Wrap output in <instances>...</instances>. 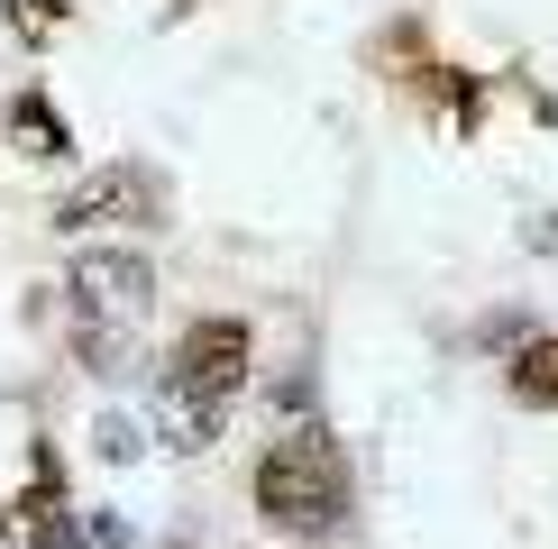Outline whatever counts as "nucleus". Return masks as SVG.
<instances>
[{
	"label": "nucleus",
	"instance_id": "f257e3e1",
	"mask_svg": "<svg viewBox=\"0 0 558 549\" xmlns=\"http://www.w3.org/2000/svg\"><path fill=\"white\" fill-rule=\"evenodd\" d=\"M257 513L275 532H293V540L348 522V457H339L330 430H284V440L257 457Z\"/></svg>",
	"mask_w": 558,
	"mask_h": 549
},
{
	"label": "nucleus",
	"instance_id": "f03ea898",
	"mask_svg": "<svg viewBox=\"0 0 558 549\" xmlns=\"http://www.w3.org/2000/svg\"><path fill=\"white\" fill-rule=\"evenodd\" d=\"M156 303V266L137 257V247H83L74 257V312L92 320V330H137Z\"/></svg>",
	"mask_w": 558,
	"mask_h": 549
},
{
	"label": "nucleus",
	"instance_id": "7ed1b4c3",
	"mask_svg": "<svg viewBox=\"0 0 558 549\" xmlns=\"http://www.w3.org/2000/svg\"><path fill=\"white\" fill-rule=\"evenodd\" d=\"M247 357H257V339H247V320H229V312H211V320H193V330L174 339V394H193V403H229L247 385Z\"/></svg>",
	"mask_w": 558,
	"mask_h": 549
},
{
	"label": "nucleus",
	"instance_id": "20e7f679",
	"mask_svg": "<svg viewBox=\"0 0 558 549\" xmlns=\"http://www.w3.org/2000/svg\"><path fill=\"white\" fill-rule=\"evenodd\" d=\"M101 220L156 229V220H166V183H156L147 166H101V174H83L74 193L56 202V229H101Z\"/></svg>",
	"mask_w": 558,
	"mask_h": 549
},
{
	"label": "nucleus",
	"instance_id": "39448f33",
	"mask_svg": "<svg viewBox=\"0 0 558 549\" xmlns=\"http://www.w3.org/2000/svg\"><path fill=\"white\" fill-rule=\"evenodd\" d=\"M0 522L19 532V549H83V522L64 513V467H56V449H37L28 486L0 503Z\"/></svg>",
	"mask_w": 558,
	"mask_h": 549
},
{
	"label": "nucleus",
	"instance_id": "423d86ee",
	"mask_svg": "<svg viewBox=\"0 0 558 549\" xmlns=\"http://www.w3.org/2000/svg\"><path fill=\"white\" fill-rule=\"evenodd\" d=\"M10 147L28 156V166H56V156H74V129L56 120L46 91H19V101H10Z\"/></svg>",
	"mask_w": 558,
	"mask_h": 549
},
{
	"label": "nucleus",
	"instance_id": "0eeeda50",
	"mask_svg": "<svg viewBox=\"0 0 558 549\" xmlns=\"http://www.w3.org/2000/svg\"><path fill=\"white\" fill-rule=\"evenodd\" d=\"M156 422H166V440H174V449H211V440H220V412H211V403H193V394H174V385L156 394Z\"/></svg>",
	"mask_w": 558,
	"mask_h": 549
},
{
	"label": "nucleus",
	"instance_id": "6e6552de",
	"mask_svg": "<svg viewBox=\"0 0 558 549\" xmlns=\"http://www.w3.org/2000/svg\"><path fill=\"white\" fill-rule=\"evenodd\" d=\"M0 19H10L19 46H56L64 28H74V0H0Z\"/></svg>",
	"mask_w": 558,
	"mask_h": 549
},
{
	"label": "nucleus",
	"instance_id": "1a4fd4ad",
	"mask_svg": "<svg viewBox=\"0 0 558 549\" xmlns=\"http://www.w3.org/2000/svg\"><path fill=\"white\" fill-rule=\"evenodd\" d=\"M513 394H522V403H558V330L531 339V349L513 357Z\"/></svg>",
	"mask_w": 558,
	"mask_h": 549
},
{
	"label": "nucleus",
	"instance_id": "9d476101",
	"mask_svg": "<svg viewBox=\"0 0 558 549\" xmlns=\"http://www.w3.org/2000/svg\"><path fill=\"white\" fill-rule=\"evenodd\" d=\"M137 449H147V440H137L129 422H101V457H137Z\"/></svg>",
	"mask_w": 558,
	"mask_h": 549
},
{
	"label": "nucleus",
	"instance_id": "9b49d317",
	"mask_svg": "<svg viewBox=\"0 0 558 549\" xmlns=\"http://www.w3.org/2000/svg\"><path fill=\"white\" fill-rule=\"evenodd\" d=\"M0 549H19V532H10V522H0Z\"/></svg>",
	"mask_w": 558,
	"mask_h": 549
},
{
	"label": "nucleus",
	"instance_id": "f8f14e48",
	"mask_svg": "<svg viewBox=\"0 0 558 549\" xmlns=\"http://www.w3.org/2000/svg\"><path fill=\"white\" fill-rule=\"evenodd\" d=\"M174 549H183V540H174Z\"/></svg>",
	"mask_w": 558,
	"mask_h": 549
}]
</instances>
